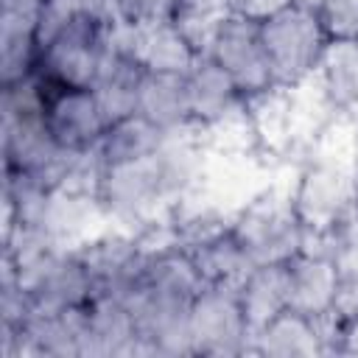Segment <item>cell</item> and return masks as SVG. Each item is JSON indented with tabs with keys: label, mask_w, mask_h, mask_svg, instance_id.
<instances>
[{
	"label": "cell",
	"mask_w": 358,
	"mask_h": 358,
	"mask_svg": "<svg viewBox=\"0 0 358 358\" xmlns=\"http://www.w3.org/2000/svg\"><path fill=\"white\" fill-rule=\"evenodd\" d=\"M207 56L235 81V87L246 101L274 90L271 67L260 39V25L238 17H227L215 31Z\"/></svg>",
	"instance_id": "cell-8"
},
{
	"label": "cell",
	"mask_w": 358,
	"mask_h": 358,
	"mask_svg": "<svg viewBox=\"0 0 358 358\" xmlns=\"http://www.w3.org/2000/svg\"><path fill=\"white\" fill-rule=\"evenodd\" d=\"M143 67L140 62L112 39L109 45V53L92 81V92L106 115L109 123L115 120H123L129 115L137 112V90H140V81H143Z\"/></svg>",
	"instance_id": "cell-15"
},
{
	"label": "cell",
	"mask_w": 358,
	"mask_h": 358,
	"mask_svg": "<svg viewBox=\"0 0 358 358\" xmlns=\"http://www.w3.org/2000/svg\"><path fill=\"white\" fill-rule=\"evenodd\" d=\"M112 39L123 45L143 70L148 73H179L187 76L190 67L196 64L199 53L193 45L185 39V34L173 22H157V25H123L115 20Z\"/></svg>",
	"instance_id": "cell-10"
},
{
	"label": "cell",
	"mask_w": 358,
	"mask_h": 358,
	"mask_svg": "<svg viewBox=\"0 0 358 358\" xmlns=\"http://www.w3.org/2000/svg\"><path fill=\"white\" fill-rule=\"evenodd\" d=\"M355 215H358V204H355Z\"/></svg>",
	"instance_id": "cell-25"
},
{
	"label": "cell",
	"mask_w": 358,
	"mask_h": 358,
	"mask_svg": "<svg viewBox=\"0 0 358 358\" xmlns=\"http://www.w3.org/2000/svg\"><path fill=\"white\" fill-rule=\"evenodd\" d=\"M176 6H179V0H117L115 20L123 25H131V28L173 22Z\"/></svg>",
	"instance_id": "cell-22"
},
{
	"label": "cell",
	"mask_w": 358,
	"mask_h": 358,
	"mask_svg": "<svg viewBox=\"0 0 358 358\" xmlns=\"http://www.w3.org/2000/svg\"><path fill=\"white\" fill-rule=\"evenodd\" d=\"M48 0H0V78L3 87L25 81L36 70L39 20Z\"/></svg>",
	"instance_id": "cell-9"
},
{
	"label": "cell",
	"mask_w": 358,
	"mask_h": 358,
	"mask_svg": "<svg viewBox=\"0 0 358 358\" xmlns=\"http://www.w3.org/2000/svg\"><path fill=\"white\" fill-rule=\"evenodd\" d=\"M193 355H238L249 352L252 330L243 316L238 285L204 282L187 313Z\"/></svg>",
	"instance_id": "cell-5"
},
{
	"label": "cell",
	"mask_w": 358,
	"mask_h": 358,
	"mask_svg": "<svg viewBox=\"0 0 358 358\" xmlns=\"http://www.w3.org/2000/svg\"><path fill=\"white\" fill-rule=\"evenodd\" d=\"M42 90H45L42 120L50 140L70 154H95L98 143L109 129V120L95 92L90 87H45V84Z\"/></svg>",
	"instance_id": "cell-6"
},
{
	"label": "cell",
	"mask_w": 358,
	"mask_h": 358,
	"mask_svg": "<svg viewBox=\"0 0 358 358\" xmlns=\"http://www.w3.org/2000/svg\"><path fill=\"white\" fill-rule=\"evenodd\" d=\"M322 95L336 109H350L358 103V42H336L324 48L316 67Z\"/></svg>",
	"instance_id": "cell-19"
},
{
	"label": "cell",
	"mask_w": 358,
	"mask_h": 358,
	"mask_svg": "<svg viewBox=\"0 0 358 358\" xmlns=\"http://www.w3.org/2000/svg\"><path fill=\"white\" fill-rule=\"evenodd\" d=\"M338 294V268L333 257L319 249L310 252L308 246L288 260V308L316 319L327 322L333 319Z\"/></svg>",
	"instance_id": "cell-11"
},
{
	"label": "cell",
	"mask_w": 358,
	"mask_h": 358,
	"mask_svg": "<svg viewBox=\"0 0 358 358\" xmlns=\"http://www.w3.org/2000/svg\"><path fill=\"white\" fill-rule=\"evenodd\" d=\"M316 11L324 34L336 42H358V0H296Z\"/></svg>",
	"instance_id": "cell-21"
},
{
	"label": "cell",
	"mask_w": 358,
	"mask_h": 358,
	"mask_svg": "<svg viewBox=\"0 0 358 358\" xmlns=\"http://www.w3.org/2000/svg\"><path fill=\"white\" fill-rule=\"evenodd\" d=\"M168 140H171V134L159 131L154 123H148L145 117H140L134 112L123 120L109 123L103 140L95 148V159H98V168L143 159V157L157 154Z\"/></svg>",
	"instance_id": "cell-18"
},
{
	"label": "cell",
	"mask_w": 358,
	"mask_h": 358,
	"mask_svg": "<svg viewBox=\"0 0 358 358\" xmlns=\"http://www.w3.org/2000/svg\"><path fill=\"white\" fill-rule=\"evenodd\" d=\"M187 98L193 126H221L246 103L235 81L207 53L199 56L187 73Z\"/></svg>",
	"instance_id": "cell-12"
},
{
	"label": "cell",
	"mask_w": 358,
	"mask_h": 358,
	"mask_svg": "<svg viewBox=\"0 0 358 358\" xmlns=\"http://www.w3.org/2000/svg\"><path fill=\"white\" fill-rule=\"evenodd\" d=\"M190 157L193 154L185 145H179L176 137H171L151 157L98 168V179H95L98 201L120 218L145 215L157 210V204L168 201L171 196L187 187L193 176Z\"/></svg>",
	"instance_id": "cell-1"
},
{
	"label": "cell",
	"mask_w": 358,
	"mask_h": 358,
	"mask_svg": "<svg viewBox=\"0 0 358 358\" xmlns=\"http://www.w3.org/2000/svg\"><path fill=\"white\" fill-rule=\"evenodd\" d=\"M196 263L199 274L204 282H224V285H238L249 271L252 260L243 252L241 241L235 238L229 224H218L201 235H196L187 243H179Z\"/></svg>",
	"instance_id": "cell-14"
},
{
	"label": "cell",
	"mask_w": 358,
	"mask_h": 358,
	"mask_svg": "<svg viewBox=\"0 0 358 358\" xmlns=\"http://www.w3.org/2000/svg\"><path fill=\"white\" fill-rule=\"evenodd\" d=\"M238 299L252 333L288 310V263L252 266V271L238 282Z\"/></svg>",
	"instance_id": "cell-17"
},
{
	"label": "cell",
	"mask_w": 358,
	"mask_h": 358,
	"mask_svg": "<svg viewBox=\"0 0 358 358\" xmlns=\"http://www.w3.org/2000/svg\"><path fill=\"white\" fill-rule=\"evenodd\" d=\"M322 322L308 319L296 310H282L274 316L268 324L252 333L249 352L257 355H277V358H291V355H316L324 352V336L319 330Z\"/></svg>",
	"instance_id": "cell-16"
},
{
	"label": "cell",
	"mask_w": 358,
	"mask_h": 358,
	"mask_svg": "<svg viewBox=\"0 0 358 358\" xmlns=\"http://www.w3.org/2000/svg\"><path fill=\"white\" fill-rule=\"evenodd\" d=\"M229 227L255 266L288 263L305 249L308 241V229L294 207V199L280 193L255 199L235 215Z\"/></svg>",
	"instance_id": "cell-4"
},
{
	"label": "cell",
	"mask_w": 358,
	"mask_h": 358,
	"mask_svg": "<svg viewBox=\"0 0 358 358\" xmlns=\"http://www.w3.org/2000/svg\"><path fill=\"white\" fill-rule=\"evenodd\" d=\"M84 6L95 8V11H106V14H115V3L117 0H81Z\"/></svg>",
	"instance_id": "cell-24"
},
{
	"label": "cell",
	"mask_w": 358,
	"mask_h": 358,
	"mask_svg": "<svg viewBox=\"0 0 358 358\" xmlns=\"http://www.w3.org/2000/svg\"><path fill=\"white\" fill-rule=\"evenodd\" d=\"M260 39L271 67L274 87H294L316 73L330 36L324 34L316 11L294 3L260 25Z\"/></svg>",
	"instance_id": "cell-3"
},
{
	"label": "cell",
	"mask_w": 358,
	"mask_h": 358,
	"mask_svg": "<svg viewBox=\"0 0 358 358\" xmlns=\"http://www.w3.org/2000/svg\"><path fill=\"white\" fill-rule=\"evenodd\" d=\"M291 199L308 235H322L355 213L358 182L344 165L319 162L302 173Z\"/></svg>",
	"instance_id": "cell-7"
},
{
	"label": "cell",
	"mask_w": 358,
	"mask_h": 358,
	"mask_svg": "<svg viewBox=\"0 0 358 358\" xmlns=\"http://www.w3.org/2000/svg\"><path fill=\"white\" fill-rule=\"evenodd\" d=\"M229 17L224 0H179L173 25L185 34V39L193 45L199 56H204L213 45L215 31Z\"/></svg>",
	"instance_id": "cell-20"
},
{
	"label": "cell",
	"mask_w": 358,
	"mask_h": 358,
	"mask_svg": "<svg viewBox=\"0 0 358 358\" xmlns=\"http://www.w3.org/2000/svg\"><path fill=\"white\" fill-rule=\"evenodd\" d=\"M224 3H227L229 17H238V20L255 22V25H263L266 20H271L280 11H285L288 6H294L296 0H224Z\"/></svg>",
	"instance_id": "cell-23"
},
{
	"label": "cell",
	"mask_w": 358,
	"mask_h": 358,
	"mask_svg": "<svg viewBox=\"0 0 358 358\" xmlns=\"http://www.w3.org/2000/svg\"><path fill=\"white\" fill-rule=\"evenodd\" d=\"M137 115L171 137H176L182 129L193 126L190 98H187V76L145 70L140 90H137Z\"/></svg>",
	"instance_id": "cell-13"
},
{
	"label": "cell",
	"mask_w": 358,
	"mask_h": 358,
	"mask_svg": "<svg viewBox=\"0 0 358 358\" xmlns=\"http://www.w3.org/2000/svg\"><path fill=\"white\" fill-rule=\"evenodd\" d=\"M115 14L81 6L76 17L39 45L34 76L45 87H92L109 45Z\"/></svg>",
	"instance_id": "cell-2"
}]
</instances>
